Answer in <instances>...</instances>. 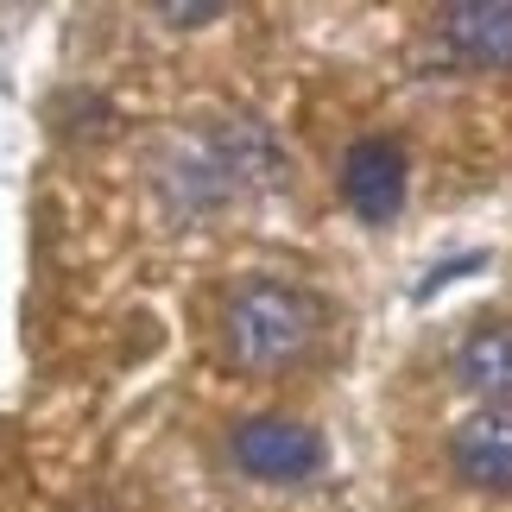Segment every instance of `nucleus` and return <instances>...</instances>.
<instances>
[{
    "label": "nucleus",
    "mask_w": 512,
    "mask_h": 512,
    "mask_svg": "<svg viewBox=\"0 0 512 512\" xmlns=\"http://www.w3.org/2000/svg\"><path fill=\"white\" fill-rule=\"evenodd\" d=\"M323 310L304 285L291 279H247L228 291L222 304V348L241 373H285L291 361H304V348L317 342Z\"/></svg>",
    "instance_id": "1"
},
{
    "label": "nucleus",
    "mask_w": 512,
    "mask_h": 512,
    "mask_svg": "<svg viewBox=\"0 0 512 512\" xmlns=\"http://www.w3.org/2000/svg\"><path fill=\"white\" fill-rule=\"evenodd\" d=\"M234 462L241 475L266 481V487H298L323 468V437L317 424L304 418H285V411H260V418H241L234 424Z\"/></svg>",
    "instance_id": "2"
},
{
    "label": "nucleus",
    "mask_w": 512,
    "mask_h": 512,
    "mask_svg": "<svg viewBox=\"0 0 512 512\" xmlns=\"http://www.w3.org/2000/svg\"><path fill=\"white\" fill-rule=\"evenodd\" d=\"M456 380L468 392H481L487 405L512 399V317L481 323V329H468L456 342Z\"/></svg>",
    "instance_id": "6"
},
{
    "label": "nucleus",
    "mask_w": 512,
    "mask_h": 512,
    "mask_svg": "<svg viewBox=\"0 0 512 512\" xmlns=\"http://www.w3.org/2000/svg\"><path fill=\"white\" fill-rule=\"evenodd\" d=\"M405 190H411V159H405L399 140L367 133V140H354L342 152V196H348V209L361 215V222H373V228L399 222Z\"/></svg>",
    "instance_id": "3"
},
{
    "label": "nucleus",
    "mask_w": 512,
    "mask_h": 512,
    "mask_svg": "<svg viewBox=\"0 0 512 512\" xmlns=\"http://www.w3.org/2000/svg\"><path fill=\"white\" fill-rule=\"evenodd\" d=\"M449 462L475 494H512V405H481L456 424Z\"/></svg>",
    "instance_id": "5"
},
{
    "label": "nucleus",
    "mask_w": 512,
    "mask_h": 512,
    "mask_svg": "<svg viewBox=\"0 0 512 512\" xmlns=\"http://www.w3.org/2000/svg\"><path fill=\"white\" fill-rule=\"evenodd\" d=\"M437 38L462 70H512V0H456L437 13Z\"/></svg>",
    "instance_id": "4"
},
{
    "label": "nucleus",
    "mask_w": 512,
    "mask_h": 512,
    "mask_svg": "<svg viewBox=\"0 0 512 512\" xmlns=\"http://www.w3.org/2000/svg\"><path fill=\"white\" fill-rule=\"evenodd\" d=\"M228 7H159L165 26H209V19H222Z\"/></svg>",
    "instance_id": "7"
}]
</instances>
